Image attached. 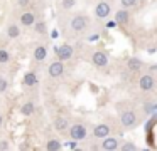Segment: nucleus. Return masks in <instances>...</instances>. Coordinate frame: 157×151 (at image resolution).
<instances>
[{"instance_id": "f257e3e1", "label": "nucleus", "mask_w": 157, "mask_h": 151, "mask_svg": "<svg viewBox=\"0 0 157 151\" xmlns=\"http://www.w3.org/2000/svg\"><path fill=\"white\" fill-rule=\"evenodd\" d=\"M59 30L61 35H64L68 40H79L85 39L93 30V19L85 12H71L59 13Z\"/></svg>"}, {"instance_id": "f03ea898", "label": "nucleus", "mask_w": 157, "mask_h": 151, "mask_svg": "<svg viewBox=\"0 0 157 151\" xmlns=\"http://www.w3.org/2000/svg\"><path fill=\"white\" fill-rule=\"evenodd\" d=\"M140 114L142 113L135 106H118V124L123 129H135L142 123Z\"/></svg>"}, {"instance_id": "7ed1b4c3", "label": "nucleus", "mask_w": 157, "mask_h": 151, "mask_svg": "<svg viewBox=\"0 0 157 151\" xmlns=\"http://www.w3.org/2000/svg\"><path fill=\"white\" fill-rule=\"evenodd\" d=\"M66 134H68L73 141H86L90 136V126H88V123H85V121H81V119L69 121Z\"/></svg>"}, {"instance_id": "20e7f679", "label": "nucleus", "mask_w": 157, "mask_h": 151, "mask_svg": "<svg viewBox=\"0 0 157 151\" xmlns=\"http://www.w3.org/2000/svg\"><path fill=\"white\" fill-rule=\"evenodd\" d=\"M155 86H157L155 74L154 72H145V70H144V74L140 72L139 79H137V89H139L144 96H147V94H154Z\"/></svg>"}, {"instance_id": "39448f33", "label": "nucleus", "mask_w": 157, "mask_h": 151, "mask_svg": "<svg viewBox=\"0 0 157 151\" xmlns=\"http://www.w3.org/2000/svg\"><path fill=\"white\" fill-rule=\"evenodd\" d=\"M117 129L115 123H110V121H100L95 126L91 128V138L93 139H103V138L113 134Z\"/></svg>"}, {"instance_id": "423d86ee", "label": "nucleus", "mask_w": 157, "mask_h": 151, "mask_svg": "<svg viewBox=\"0 0 157 151\" xmlns=\"http://www.w3.org/2000/svg\"><path fill=\"white\" fill-rule=\"evenodd\" d=\"M113 12V2L112 0H98L95 3V9H93V13H95V19L98 22H105Z\"/></svg>"}, {"instance_id": "0eeeda50", "label": "nucleus", "mask_w": 157, "mask_h": 151, "mask_svg": "<svg viewBox=\"0 0 157 151\" xmlns=\"http://www.w3.org/2000/svg\"><path fill=\"white\" fill-rule=\"evenodd\" d=\"M46 72H48V77L51 81H63L66 77V62H63L59 59L52 60L48 66Z\"/></svg>"}, {"instance_id": "6e6552de", "label": "nucleus", "mask_w": 157, "mask_h": 151, "mask_svg": "<svg viewBox=\"0 0 157 151\" xmlns=\"http://www.w3.org/2000/svg\"><path fill=\"white\" fill-rule=\"evenodd\" d=\"M90 62H91L93 67L103 70L110 66V56H108V52L103 50V49H95L90 54Z\"/></svg>"}, {"instance_id": "1a4fd4ad", "label": "nucleus", "mask_w": 157, "mask_h": 151, "mask_svg": "<svg viewBox=\"0 0 157 151\" xmlns=\"http://www.w3.org/2000/svg\"><path fill=\"white\" fill-rule=\"evenodd\" d=\"M113 20H115L117 25L127 29V27H130L133 23V13H132V10L120 7V9L115 10V13H113Z\"/></svg>"}, {"instance_id": "9d476101", "label": "nucleus", "mask_w": 157, "mask_h": 151, "mask_svg": "<svg viewBox=\"0 0 157 151\" xmlns=\"http://www.w3.org/2000/svg\"><path fill=\"white\" fill-rule=\"evenodd\" d=\"M37 19H39V17H37V13H36L34 10H31V9H22L21 12H19L17 20H15V22H17L21 27H32Z\"/></svg>"}, {"instance_id": "9b49d317", "label": "nucleus", "mask_w": 157, "mask_h": 151, "mask_svg": "<svg viewBox=\"0 0 157 151\" xmlns=\"http://www.w3.org/2000/svg\"><path fill=\"white\" fill-rule=\"evenodd\" d=\"M56 57L59 60H63V62H71L76 57V50L69 44H61V45L56 47Z\"/></svg>"}, {"instance_id": "f8f14e48", "label": "nucleus", "mask_w": 157, "mask_h": 151, "mask_svg": "<svg viewBox=\"0 0 157 151\" xmlns=\"http://www.w3.org/2000/svg\"><path fill=\"white\" fill-rule=\"evenodd\" d=\"M147 67V64L144 62L142 59H139V57H128V59L125 60V70L127 74H140L144 72Z\"/></svg>"}, {"instance_id": "ddd939ff", "label": "nucleus", "mask_w": 157, "mask_h": 151, "mask_svg": "<svg viewBox=\"0 0 157 151\" xmlns=\"http://www.w3.org/2000/svg\"><path fill=\"white\" fill-rule=\"evenodd\" d=\"M48 59V47H46L44 42H39L34 45V50H32V62L37 64V66H42Z\"/></svg>"}, {"instance_id": "4468645a", "label": "nucleus", "mask_w": 157, "mask_h": 151, "mask_svg": "<svg viewBox=\"0 0 157 151\" xmlns=\"http://www.w3.org/2000/svg\"><path fill=\"white\" fill-rule=\"evenodd\" d=\"M120 143H122V139H120L118 136L110 134V136L100 139V144L96 148H98V149H105V151H117V149H118V146H120Z\"/></svg>"}, {"instance_id": "2eb2a0df", "label": "nucleus", "mask_w": 157, "mask_h": 151, "mask_svg": "<svg viewBox=\"0 0 157 151\" xmlns=\"http://www.w3.org/2000/svg\"><path fill=\"white\" fill-rule=\"evenodd\" d=\"M68 126H69V117L66 114H56L54 119H52V128H54L56 133L64 134Z\"/></svg>"}, {"instance_id": "dca6fc26", "label": "nucleus", "mask_w": 157, "mask_h": 151, "mask_svg": "<svg viewBox=\"0 0 157 151\" xmlns=\"http://www.w3.org/2000/svg\"><path fill=\"white\" fill-rule=\"evenodd\" d=\"M22 86L27 91H34L39 87V76L34 72V70H27L24 74V79H22Z\"/></svg>"}, {"instance_id": "f3484780", "label": "nucleus", "mask_w": 157, "mask_h": 151, "mask_svg": "<svg viewBox=\"0 0 157 151\" xmlns=\"http://www.w3.org/2000/svg\"><path fill=\"white\" fill-rule=\"evenodd\" d=\"M5 35H7L10 40L19 39V37L22 35V27L19 25L15 20H12V22H9L7 25H5Z\"/></svg>"}, {"instance_id": "a211bd4d", "label": "nucleus", "mask_w": 157, "mask_h": 151, "mask_svg": "<svg viewBox=\"0 0 157 151\" xmlns=\"http://www.w3.org/2000/svg\"><path fill=\"white\" fill-rule=\"evenodd\" d=\"M78 0H56V7H58V13H66L76 10Z\"/></svg>"}, {"instance_id": "6ab92c4d", "label": "nucleus", "mask_w": 157, "mask_h": 151, "mask_svg": "<svg viewBox=\"0 0 157 151\" xmlns=\"http://www.w3.org/2000/svg\"><path fill=\"white\" fill-rule=\"evenodd\" d=\"M36 107H37V102H36V99H27V101H24V102L21 104V114L22 116H25V117H31L32 114L36 113Z\"/></svg>"}, {"instance_id": "aec40b11", "label": "nucleus", "mask_w": 157, "mask_h": 151, "mask_svg": "<svg viewBox=\"0 0 157 151\" xmlns=\"http://www.w3.org/2000/svg\"><path fill=\"white\" fill-rule=\"evenodd\" d=\"M63 148V141L59 138H48L46 141V149L49 151H59Z\"/></svg>"}, {"instance_id": "412c9836", "label": "nucleus", "mask_w": 157, "mask_h": 151, "mask_svg": "<svg viewBox=\"0 0 157 151\" xmlns=\"http://www.w3.org/2000/svg\"><path fill=\"white\" fill-rule=\"evenodd\" d=\"M34 30H36V34L37 35H41V37H44L46 34H48V25H46V20H41V19H37L34 22Z\"/></svg>"}, {"instance_id": "4be33fe9", "label": "nucleus", "mask_w": 157, "mask_h": 151, "mask_svg": "<svg viewBox=\"0 0 157 151\" xmlns=\"http://www.w3.org/2000/svg\"><path fill=\"white\" fill-rule=\"evenodd\" d=\"M12 60V54L10 50L4 49V47H0V66H7L9 62Z\"/></svg>"}, {"instance_id": "5701e85b", "label": "nucleus", "mask_w": 157, "mask_h": 151, "mask_svg": "<svg viewBox=\"0 0 157 151\" xmlns=\"http://www.w3.org/2000/svg\"><path fill=\"white\" fill-rule=\"evenodd\" d=\"M137 149H139V146L133 141H123L122 139V143L118 146V151H137Z\"/></svg>"}, {"instance_id": "b1692460", "label": "nucleus", "mask_w": 157, "mask_h": 151, "mask_svg": "<svg viewBox=\"0 0 157 151\" xmlns=\"http://www.w3.org/2000/svg\"><path fill=\"white\" fill-rule=\"evenodd\" d=\"M9 86H10V81L9 77L5 76H0V94H5L9 91Z\"/></svg>"}, {"instance_id": "393cba45", "label": "nucleus", "mask_w": 157, "mask_h": 151, "mask_svg": "<svg viewBox=\"0 0 157 151\" xmlns=\"http://www.w3.org/2000/svg\"><path fill=\"white\" fill-rule=\"evenodd\" d=\"M139 2L140 0H120V5H122L123 9L132 10V9H135V7L139 5Z\"/></svg>"}, {"instance_id": "a878e982", "label": "nucleus", "mask_w": 157, "mask_h": 151, "mask_svg": "<svg viewBox=\"0 0 157 151\" xmlns=\"http://www.w3.org/2000/svg\"><path fill=\"white\" fill-rule=\"evenodd\" d=\"M15 3H17V7L22 10V9H29V7L32 5V0H17Z\"/></svg>"}, {"instance_id": "bb28decb", "label": "nucleus", "mask_w": 157, "mask_h": 151, "mask_svg": "<svg viewBox=\"0 0 157 151\" xmlns=\"http://www.w3.org/2000/svg\"><path fill=\"white\" fill-rule=\"evenodd\" d=\"M0 149H10V141L0 139Z\"/></svg>"}, {"instance_id": "cd10ccee", "label": "nucleus", "mask_w": 157, "mask_h": 151, "mask_svg": "<svg viewBox=\"0 0 157 151\" xmlns=\"http://www.w3.org/2000/svg\"><path fill=\"white\" fill-rule=\"evenodd\" d=\"M2 124H4V114L0 113V128H2Z\"/></svg>"}]
</instances>
